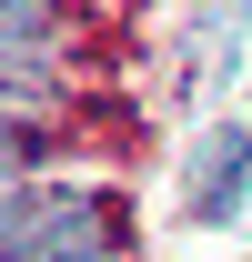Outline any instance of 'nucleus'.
Returning a JSON list of instances; mask_svg holds the SVG:
<instances>
[{"label":"nucleus","mask_w":252,"mask_h":262,"mask_svg":"<svg viewBox=\"0 0 252 262\" xmlns=\"http://www.w3.org/2000/svg\"><path fill=\"white\" fill-rule=\"evenodd\" d=\"M91 252H111V202H91V192L0 202V262H91Z\"/></svg>","instance_id":"f257e3e1"},{"label":"nucleus","mask_w":252,"mask_h":262,"mask_svg":"<svg viewBox=\"0 0 252 262\" xmlns=\"http://www.w3.org/2000/svg\"><path fill=\"white\" fill-rule=\"evenodd\" d=\"M242 192H252V131H232V121H212L202 141H192V222H232L242 212Z\"/></svg>","instance_id":"f03ea898"},{"label":"nucleus","mask_w":252,"mask_h":262,"mask_svg":"<svg viewBox=\"0 0 252 262\" xmlns=\"http://www.w3.org/2000/svg\"><path fill=\"white\" fill-rule=\"evenodd\" d=\"M242 31H252V10H242V0H232V10H212V20H202V81H212L222 61H242Z\"/></svg>","instance_id":"7ed1b4c3"},{"label":"nucleus","mask_w":252,"mask_h":262,"mask_svg":"<svg viewBox=\"0 0 252 262\" xmlns=\"http://www.w3.org/2000/svg\"><path fill=\"white\" fill-rule=\"evenodd\" d=\"M51 10H61V0H0V51L40 40V31H51Z\"/></svg>","instance_id":"20e7f679"},{"label":"nucleus","mask_w":252,"mask_h":262,"mask_svg":"<svg viewBox=\"0 0 252 262\" xmlns=\"http://www.w3.org/2000/svg\"><path fill=\"white\" fill-rule=\"evenodd\" d=\"M10 162H20V141H10V131H0V182H10Z\"/></svg>","instance_id":"39448f33"}]
</instances>
